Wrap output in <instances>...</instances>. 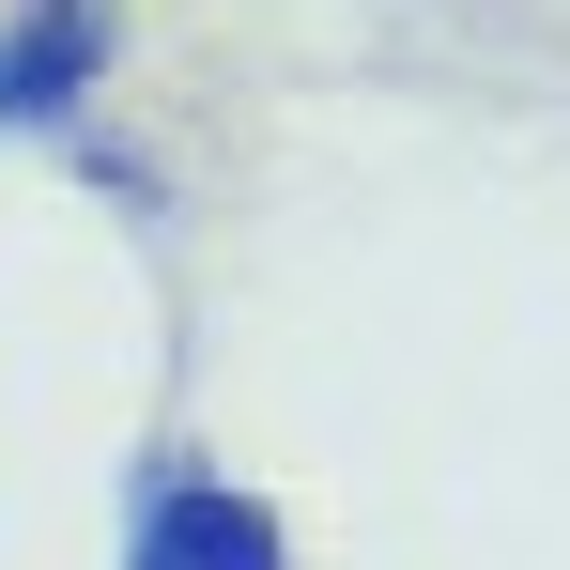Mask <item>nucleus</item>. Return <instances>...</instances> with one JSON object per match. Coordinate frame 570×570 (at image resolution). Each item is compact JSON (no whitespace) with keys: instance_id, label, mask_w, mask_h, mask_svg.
<instances>
[{"instance_id":"obj_1","label":"nucleus","mask_w":570,"mask_h":570,"mask_svg":"<svg viewBox=\"0 0 570 570\" xmlns=\"http://www.w3.org/2000/svg\"><path fill=\"white\" fill-rule=\"evenodd\" d=\"M108 570H293V524L200 448H139L124 478V556Z\"/></svg>"},{"instance_id":"obj_2","label":"nucleus","mask_w":570,"mask_h":570,"mask_svg":"<svg viewBox=\"0 0 570 570\" xmlns=\"http://www.w3.org/2000/svg\"><path fill=\"white\" fill-rule=\"evenodd\" d=\"M108 78H124L108 0H0V139H94Z\"/></svg>"}]
</instances>
